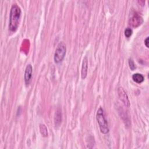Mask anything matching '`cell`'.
<instances>
[{
    "label": "cell",
    "mask_w": 149,
    "mask_h": 149,
    "mask_svg": "<svg viewBox=\"0 0 149 149\" xmlns=\"http://www.w3.org/2000/svg\"><path fill=\"white\" fill-rule=\"evenodd\" d=\"M143 23V19L140 16L134 15L130 19V23H129L133 27H136Z\"/></svg>",
    "instance_id": "obj_7"
},
{
    "label": "cell",
    "mask_w": 149,
    "mask_h": 149,
    "mask_svg": "<svg viewBox=\"0 0 149 149\" xmlns=\"http://www.w3.org/2000/svg\"><path fill=\"white\" fill-rule=\"evenodd\" d=\"M129 67L132 70H133L135 69V68H136L135 64L132 58H130L129 59Z\"/></svg>",
    "instance_id": "obj_11"
},
{
    "label": "cell",
    "mask_w": 149,
    "mask_h": 149,
    "mask_svg": "<svg viewBox=\"0 0 149 149\" xmlns=\"http://www.w3.org/2000/svg\"><path fill=\"white\" fill-rule=\"evenodd\" d=\"M40 130L41 134L44 137H46L48 135V132L47 127L44 124H40Z\"/></svg>",
    "instance_id": "obj_9"
},
{
    "label": "cell",
    "mask_w": 149,
    "mask_h": 149,
    "mask_svg": "<svg viewBox=\"0 0 149 149\" xmlns=\"http://www.w3.org/2000/svg\"><path fill=\"white\" fill-rule=\"evenodd\" d=\"M21 9L17 4H13L10 9L9 29L11 31H16L19 27L21 16Z\"/></svg>",
    "instance_id": "obj_1"
},
{
    "label": "cell",
    "mask_w": 149,
    "mask_h": 149,
    "mask_svg": "<svg viewBox=\"0 0 149 149\" xmlns=\"http://www.w3.org/2000/svg\"><path fill=\"white\" fill-rule=\"evenodd\" d=\"M96 119L98 122L100 131L103 134H107L109 132V127L107 120L105 119L104 111L101 107H100L97 111Z\"/></svg>",
    "instance_id": "obj_2"
},
{
    "label": "cell",
    "mask_w": 149,
    "mask_h": 149,
    "mask_svg": "<svg viewBox=\"0 0 149 149\" xmlns=\"http://www.w3.org/2000/svg\"><path fill=\"white\" fill-rule=\"evenodd\" d=\"M133 80L137 83H141L144 81V76L140 73H134L132 76Z\"/></svg>",
    "instance_id": "obj_8"
},
{
    "label": "cell",
    "mask_w": 149,
    "mask_h": 149,
    "mask_svg": "<svg viewBox=\"0 0 149 149\" xmlns=\"http://www.w3.org/2000/svg\"><path fill=\"white\" fill-rule=\"evenodd\" d=\"M32 72L33 68L30 64L27 65L24 72V81L26 85H28L31 80V78L32 76Z\"/></svg>",
    "instance_id": "obj_5"
},
{
    "label": "cell",
    "mask_w": 149,
    "mask_h": 149,
    "mask_svg": "<svg viewBox=\"0 0 149 149\" xmlns=\"http://www.w3.org/2000/svg\"><path fill=\"white\" fill-rule=\"evenodd\" d=\"M66 51V47L65 44L61 41L57 45L55 52L54 54V61L55 63H58L63 61L65 58Z\"/></svg>",
    "instance_id": "obj_3"
},
{
    "label": "cell",
    "mask_w": 149,
    "mask_h": 149,
    "mask_svg": "<svg viewBox=\"0 0 149 149\" xmlns=\"http://www.w3.org/2000/svg\"><path fill=\"white\" fill-rule=\"evenodd\" d=\"M118 93L120 100L123 102L125 105L126 107H129L130 102H129L127 95L125 92V91L123 90V88L120 87H119L118 89Z\"/></svg>",
    "instance_id": "obj_4"
},
{
    "label": "cell",
    "mask_w": 149,
    "mask_h": 149,
    "mask_svg": "<svg viewBox=\"0 0 149 149\" xmlns=\"http://www.w3.org/2000/svg\"><path fill=\"white\" fill-rule=\"evenodd\" d=\"M148 37H147L146 39H145V40H144V44L146 45V46L148 48Z\"/></svg>",
    "instance_id": "obj_12"
},
{
    "label": "cell",
    "mask_w": 149,
    "mask_h": 149,
    "mask_svg": "<svg viewBox=\"0 0 149 149\" xmlns=\"http://www.w3.org/2000/svg\"><path fill=\"white\" fill-rule=\"evenodd\" d=\"M132 34V30L130 28H126L125 30V36L127 38L130 37Z\"/></svg>",
    "instance_id": "obj_10"
},
{
    "label": "cell",
    "mask_w": 149,
    "mask_h": 149,
    "mask_svg": "<svg viewBox=\"0 0 149 149\" xmlns=\"http://www.w3.org/2000/svg\"><path fill=\"white\" fill-rule=\"evenodd\" d=\"M87 69H88V59L87 56H85L83 60L81 70V78L83 79H84L87 76Z\"/></svg>",
    "instance_id": "obj_6"
}]
</instances>
